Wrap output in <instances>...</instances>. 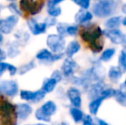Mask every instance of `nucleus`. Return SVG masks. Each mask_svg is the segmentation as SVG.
I'll return each mask as SVG.
<instances>
[{
	"instance_id": "1",
	"label": "nucleus",
	"mask_w": 126,
	"mask_h": 125,
	"mask_svg": "<svg viewBox=\"0 0 126 125\" xmlns=\"http://www.w3.org/2000/svg\"><path fill=\"white\" fill-rule=\"evenodd\" d=\"M120 4V2L117 0H97L93 3L91 10L95 18L104 21L111 15L118 14Z\"/></svg>"
},
{
	"instance_id": "2",
	"label": "nucleus",
	"mask_w": 126,
	"mask_h": 125,
	"mask_svg": "<svg viewBox=\"0 0 126 125\" xmlns=\"http://www.w3.org/2000/svg\"><path fill=\"white\" fill-rule=\"evenodd\" d=\"M79 38L81 43L86 45L100 40L104 37V28L101 25L95 23L94 22L88 25L81 28V31L79 33Z\"/></svg>"
},
{
	"instance_id": "3",
	"label": "nucleus",
	"mask_w": 126,
	"mask_h": 125,
	"mask_svg": "<svg viewBox=\"0 0 126 125\" xmlns=\"http://www.w3.org/2000/svg\"><path fill=\"white\" fill-rule=\"evenodd\" d=\"M89 64L88 68L90 69L94 82H107L106 81V72L107 69L105 67L104 63L99 59L98 56L91 55L88 58Z\"/></svg>"
},
{
	"instance_id": "4",
	"label": "nucleus",
	"mask_w": 126,
	"mask_h": 125,
	"mask_svg": "<svg viewBox=\"0 0 126 125\" xmlns=\"http://www.w3.org/2000/svg\"><path fill=\"white\" fill-rule=\"evenodd\" d=\"M66 38L58 34V33H50L46 39V45L51 52L55 54L64 53L67 45Z\"/></svg>"
},
{
	"instance_id": "5",
	"label": "nucleus",
	"mask_w": 126,
	"mask_h": 125,
	"mask_svg": "<svg viewBox=\"0 0 126 125\" xmlns=\"http://www.w3.org/2000/svg\"><path fill=\"white\" fill-rule=\"evenodd\" d=\"M60 69L64 76V81L68 82L74 75L79 73L81 70V66L74 57H65L62 61Z\"/></svg>"
},
{
	"instance_id": "6",
	"label": "nucleus",
	"mask_w": 126,
	"mask_h": 125,
	"mask_svg": "<svg viewBox=\"0 0 126 125\" xmlns=\"http://www.w3.org/2000/svg\"><path fill=\"white\" fill-rule=\"evenodd\" d=\"M83 91L81 88L70 85L66 89V98L69 102V105L78 108L83 106Z\"/></svg>"
},
{
	"instance_id": "7",
	"label": "nucleus",
	"mask_w": 126,
	"mask_h": 125,
	"mask_svg": "<svg viewBox=\"0 0 126 125\" xmlns=\"http://www.w3.org/2000/svg\"><path fill=\"white\" fill-rule=\"evenodd\" d=\"M35 57L39 62L41 63L51 64V63H57L60 60H63L65 57V55L64 53L55 54L51 52L48 48H43L37 52Z\"/></svg>"
},
{
	"instance_id": "8",
	"label": "nucleus",
	"mask_w": 126,
	"mask_h": 125,
	"mask_svg": "<svg viewBox=\"0 0 126 125\" xmlns=\"http://www.w3.org/2000/svg\"><path fill=\"white\" fill-rule=\"evenodd\" d=\"M19 85L15 80H3L0 81V95L15 98L19 94Z\"/></svg>"
},
{
	"instance_id": "9",
	"label": "nucleus",
	"mask_w": 126,
	"mask_h": 125,
	"mask_svg": "<svg viewBox=\"0 0 126 125\" xmlns=\"http://www.w3.org/2000/svg\"><path fill=\"white\" fill-rule=\"evenodd\" d=\"M125 73L118 66L117 64H113L109 66L106 72V81L108 83L113 86H119L122 83L125 78Z\"/></svg>"
},
{
	"instance_id": "10",
	"label": "nucleus",
	"mask_w": 126,
	"mask_h": 125,
	"mask_svg": "<svg viewBox=\"0 0 126 125\" xmlns=\"http://www.w3.org/2000/svg\"><path fill=\"white\" fill-rule=\"evenodd\" d=\"M19 96H20L21 99L24 100L27 103L38 104L41 102L42 100H44V98L47 96V94L41 88L36 91L22 89L19 93Z\"/></svg>"
},
{
	"instance_id": "11",
	"label": "nucleus",
	"mask_w": 126,
	"mask_h": 125,
	"mask_svg": "<svg viewBox=\"0 0 126 125\" xmlns=\"http://www.w3.org/2000/svg\"><path fill=\"white\" fill-rule=\"evenodd\" d=\"M125 33L122 28L104 29V37L113 46H122Z\"/></svg>"
},
{
	"instance_id": "12",
	"label": "nucleus",
	"mask_w": 126,
	"mask_h": 125,
	"mask_svg": "<svg viewBox=\"0 0 126 125\" xmlns=\"http://www.w3.org/2000/svg\"><path fill=\"white\" fill-rule=\"evenodd\" d=\"M94 15L93 14L91 10L79 9L74 15V22L79 25L81 28H83L94 22Z\"/></svg>"
},
{
	"instance_id": "13",
	"label": "nucleus",
	"mask_w": 126,
	"mask_h": 125,
	"mask_svg": "<svg viewBox=\"0 0 126 125\" xmlns=\"http://www.w3.org/2000/svg\"><path fill=\"white\" fill-rule=\"evenodd\" d=\"M19 22V16L10 15L5 18H0V31L3 35L10 34Z\"/></svg>"
},
{
	"instance_id": "14",
	"label": "nucleus",
	"mask_w": 126,
	"mask_h": 125,
	"mask_svg": "<svg viewBox=\"0 0 126 125\" xmlns=\"http://www.w3.org/2000/svg\"><path fill=\"white\" fill-rule=\"evenodd\" d=\"M27 26L29 30L30 33L34 36H38V35H41L47 33V24L44 22H40L36 18L34 17H31L27 21Z\"/></svg>"
},
{
	"instance_id": "15",
	"label": "nucleus",
	"mask_w": 126,
	"mask_h": 125,
	"mask_svg": "<svg viewBox=\"0 0 126 125\" xmlns=\"http://www.w3.org/2000/svg\"><path fill=\"white\" fill-rule=\"evenodd\" d=\"M33 109L29 103H19L16 105V118L19 121H26L32 115Z\"/></svg>"
},
{
	"instance_id": "16",
	"label": "nucleus",
	"mask_w": 126,
	"mask_h": 125,
	"mask_svg": "<svg viewBox=\"0 0 126 125\" xmlns=\"http://www.w3.org/2000/svg\"><path fill=\"white\" fill-rule=\"evenodd\" d=\"M107 83H108L107 82H93V83L90 85L88 91L85 93V95H86V98H88V100H91V99H94V98L100 97L101 93L104 90L106 86L107 85Z\"/></svg>"
},
{
	"instance_id": "17",
	"label": "nucleus",
	"mask_w": 126,
	"mask_h": 125,
	"mask_svg": "<svg viewBox=\"0 0 126 125\" xmlns=\"http://www.w3.org/2000/svg\"><path fill=\"white\" fill-rule=\"evenodd\" d=\"M82 49L81 41L77 39H73L67 43L66 48L64 51V55L66 57H75L80 53Z\"/></svg>"
},
{
	"instance_id": "18",
	"label": "nucleus",
	"mask_w": 126,
	"mask_h": 125,
	"mask_svg": "<svg viewBox=\"0 0 126 125\" xmlns=\"http://www.w3.org/2000/svg\"><path fill=\"white\" fill-rule=\"evenodd\" d=\"M122 21H123V15L121 14H116L114 15L106 18L103 21L102 27L104 29H115L121 28H122Z\"/></svg>"
},
{
	"instance_id": "19",
	"label": "nucleus",
	"mask_w": 126,
	"mask_h": 125,
	"mask_svg": "<svg viewBox=\"0 0 126 125\" xmlns=\"http://www.w3.org/2000/svg\"><path fill=\"white\" fill-rule=\"evenodd\" d=\"M68 112L71 121L76 125H81L87 113L83 111L82 108H78V107L70 106V105H69Z\"/></svg>"
},
{
	"instance_id": "20",
	"label": "nucleus",
	"mask_w": 126,
	"mask_h": 125,
	"mask_svg": "<svg viewBox=\"0 0 126 125\" xmlns=\"http://www.w3.org/2000/svg\"><path fill=\"white\" fill-rule=\"evenodd\" d=\"M104 102H105V99L102 97H99V98L88 100V105H87L88 113L91 114V115L94 116V117H98L99 112H100Z\"/></svg>"
},
{
	"instance_id": "21",
	"label": "nucleus",
	"mask_w": 126,
	"mask_h": 125,
	"mask_svg": "<svg viewBox=\"0 0 126 125\" xmlns=\"http://www.w3.org/2000/svg\"><path fill=\"white\" fill-rule=\"evenodd\" d=\"M118 54V49L116 46H107L101 52V53L98 56L99 59L103 63H108L113 60L116 55Z\"/></svg>"
},
{
	"instance_id": "22",
	"label": "nucleus",
	"mask_w": 126,
	"mask_h": 125,
	"mask_svg": "<svg viewBox=\"0 0 126 125\" xmlns=\"http://www.w3.org/2000/svg\"><path fill=\"white\" fill-rule=\"evenodd\" d=\"M40 108L46 115H47L50 117H52L54 115H56V113L58 112V110L57 103L54 100H51V99L47 100L46 102H44Z\"/></svg>"
},
{
	"instance_id": "23",
	"label": "nucleus",
	"mask_w": 126,
	"mask_h": 125,
	"mask_svg": "<svg viewBox=\"0 0 126 125\" xmlns=\"http://www.w3.org/2000/svg\"><path fill=\"white\" fill-rule=\"evenodd\" d=\"M20 47L21 45L16 40L7 42L6 50H5L7 54V57H9V58H15V57H18L21 53Z\"/></svg>"
},
{
	"instance_id": "24",
	"label": "nucleus",
	"mask_w": 126,
	"mask_h": 125,
	"mask_svg": "<svg viewBox=\"0 0 126 125\" xmlns=\"http://www.w3.org/2000/svg\"><path fill=\"white\" fill-rule=\"evenodd\" d=\"M106 38H103L100 40H97L95 42L89 44V45H86L87 48L88 49V51L90 52L91 55L93 56H99L103 50H104L106 47Z\"/></svg>"
},
{
	"instance_id": "25",
	"label": "nucleus",
	"mask_w": 126,
	"mask_h": 125,
	"mask_svg": "<svg viewBox=\"0 0 126 125\" xmlns=\"http://www.w3.org/2000/svg\"><path fill=\"white\" fill-rule=\"evenodd\" d=\"M58 82H57L55 79L51 78V77H48V78H46L43 81V83L41 86V89L46 93V94H51L53 93L57 88H58Z\"/></svg>"
},
{
	"instance_id": "26",
	"label": "nucleus",
	"mask_w": 126,
	"mask_h": 125,
	"mask_svg": "<svg viewBox=\"0 0 126 125\" xmlns=\"http://www.w3.org/2000/svg\"><path fill=\"white\" fill-rule=\"evenodd\" d=\"M14 38L16 39V41L18 42L21 46H24L29 41L30 33L29 32L25 31L23 29H18L14 33Z\"/></svg>"
},
{
	"instance_id": "27",
	"label": "nucleus",
	"mask_w": 126,
	"mask_h": 125,
	"mask_svg": "<svg viewBox=\"0 0 126 125\" xmlns=\"http://www.w3.org/2000/svg\"><path fill=\"white\" fill-rule=\"evenodd\" d=\"M116 91H117V87L115 86L111 85L110 83H107V85L106 86L104 90L101 93L100 97H102L104 98L105 101L108 99H111V98H114L115 94H116Z\"/></svg>"
},
{
	"instance_id": "28",
	"label": "nucleus",
	"mask_w": 126,
	"mask_h": 125,
	"mask_svg": "<svg viewBox=\"0 0 126 125\" xmlns=\"http://www.w3.org/2000/svg\"><path fill=\"white\" fill-rule=\"evenodd\" d=\"M113 99L119 106L126 108V91L119 88V87H117L116 94H115Z\"/></svg>"
},
{
	"instance_id": "29",
	"label": "nucleus",
	"mask_w": 126,
	"mask_h": 125,
	"mask_svg": "<svg viewBox=\"0 0 126 125\" xmlns=\"http://www.w3.org/2000/svg\"><path fill=\"white\" fill-rule=\"evenodd\" d=\"M117 65L126 74V48L122 47L118 52Z\"/></svg>"
},
{
	"instance_id": "30",
	"label": "nucleus",
	"mask_w": 126,
	"mask_h": 125,
	"mask_svg": "<svg viewBox=\"0 0 126 125\" xmlns=\"http://www.w3.org/2000/svg\"><path fill=\"white\" fill-rule=\"evenodd\" d=\"M36 68V63L34 60H30L29 62L24 63V64L21 65L18 68V74L20 75H24L29 71L33 70V69Z\"/></svg>"
},
{
	"instance_id": "31",
	"label": "nucleus",
	"mask_w": 126,
	"mask_h": 125,
	"mask_svg": "<svg viewBox=\"0 0 126 125\" xmlns=\"http://www.w3.org/2000/svg\"><path fill=\"white\" fill-rule=\"evenodd\" d=\"M80 31H81V27L75 22L68 23V26H67V37H71V38L76 39L77 36H79Z\"/></svg>"
},
{
	"instance_id": "32",
	"label": "nucleus",
	"mask_w": 126,
	"mask_h": 125,
	"mask_svg": "<svg viewBox=\"0 0 126 125\" xmlns=\"http://www.w3.org/2000/svg\"><path fill=\"white\" fill-rule=\"evenodd\" d=\"M34 117L40 123H44V124H50L51 122V117H48L47 115H46L39 107L38 109H36L34 112Z\"/></svg>"
},
{
	"instance_id": "33",
	"label": "nucleus",
	"mask_w": 126,
	"mask_h": 125,
	"mask_svg": "<svg viewBox=\"0 0 126 125\" xmlns=\"http://www.w3.org/2000/svg\"><path fill=\"white\" fill-rule=\"evenodd\" d=\"M70 1L81 10H91L94 3L93 0H70Z\"/></svg>"
},
{
	"instance_id": "34",
	"label": "nucleus",
	"mask_w": 126,
	"mask_h": 125,
	"mask_svg": "<svg viewBox=\"0 0 126 125\" xmlns=\"http://www.w3.org/2000/svg\"><path fill=\"white\" fill-rule=\"evenodd\" d=\"M47 12L49 16L54 17V18H58L63 13V10L60 5L52 7H47Z\"/></svg>"
},
{
	"instance_id": "35",
	"label": "nucleus",
	"mask_w": 126,
	"mask_h": 125,
	"mask_svg": "<svg viewBox=\"0 0 126 125\" xmlns=\"http://www.w3.org/2000/svg\"><path fill=\"white\" fill-rule=\"evenodd\" d=\"M7 9L11 13V15H17L19 17L22 16V15H23L22 14V10H21L20 6L16 3H10L8 4V6H7Z\"/></svg>"
},
{
	"instance_id": "36",
	"label": "nucleus",
	"mask_w": 126,
	"mask_h": 125,
	"mask_svg": "<svg viewBox=\"0 0 126 125\" xmlns=\"http://www.w3.org/2000/svg\"><path fill=\"white\" fill-rule=\"evenodd\" d=\"M67 26H68V23L66 22H60L57 24V26L55 27L56 28V32L58 34L61 35V36L66 38L67 37Z\"/></svg>"
},
{
	"instance_id": "37",
	"label": "nucleus",
	"mask_w": 126,
	"mask_h": 125,
	"mask_svg": "<svg viewBox=\"0 0 126 125\" xmlns=\"http://www.w3.org/2000/svg\"><path fill=\"white\" fill-rule=\"evenodd\" d=\"M81 125H98L97 120H96V117H94V116L91 115V114L87 112Z\"/></svg>"
},
{
	"instance_id": "38",
	"label": "nucleus",
	"mask_w": 126,
	"mask_h": 125,
	"mask_svg": "<svg viewBox=\"0 0 126 125\" xmlns=\"http://www.w3.org/2000/svg\"><path fill=\"white\" fill-rule=\"evenodd\" d=\"M51 77L57 81L58 83H61L64 81V76H63V73H62L60 69H54L51 74Z\"/></svg>"
},
{
	"instance_id": "39",
	"label": "nucleus",
	"mask_w": 126,
	"mask_h": 125,
	"mask_svg": "<svg viewBox=\"0 0 126 125\" xmlns=\"http://www.w3.org/2000/svg\"><path fill=\"white\" fill-rule=\"evenodd\" d=\"M46 24H47V28H52V27H56L57 24L58 23V18H54V17H51V16H49L47 15L43 21Z\"/></svg>"
},
{
	"instance_id": "40",
	"label": "nucleus",
	"mask_w": 126,
	"mask_h": 125,
	"mask_svg": "<svg viewBox=\"0 0 126 125\" xmlns=\"http://www.w3.org/2000/svg\"><path fill=\"white\" fill-rule=\"evenodd\" d=\"M7 71L10 74V76H15V75L18 73V68L14 64L8 63V70H7Z\"/></svg>"
},
{
	"instance_id": "41",
	"label": "nucleus",
	"mask_w": 126,
	"mask_h": 125,
	"mask_svg": "<svg viewBox=\"0 0 126 125\" xmlns=\"http://www.w3.org/2000/svg\"><path fill=\"white\" fill-rule=\"evenodd\" d=\"M67 0H47V7H52V6H58L63 3V2Z\"/></svg>"
},
{
	"instance_id": "42",
	"label": "nucleus",
	"mask_w": 126,
	"mask_h": 125,
	"mask_svg": "<svg viewBox=\"0 0 126 125\" xmlns=\"http://www.w3.org/2000/svg\"><path fill=\"white\" fill-rule=\"evenodd\" d=\"M8 63L6 62H0V78L3 75V74L8 70Z\"/></svg>"
},
{
	"instance_id": "43",
	"label": "nucleus",
	"mask_w": 126,
	"mask_h": 125,
	"mask_svg": "<svg viewBox=\"0 0 126 125\" xmlns=\"http://www.w3.org/2000/svg\"><path fill=\"white\" fill-rule=\"evenodd\" d=\"M96 120H97V124L98 125H113L111 123H109L108 121H106V119L102 118L100 117H96Z\"/></svg>"
},
{
	"instance_id": "44",
	"label": "nucleus",
	"mask_w": 126,
	"mask_h": 125,
	"mask_svg": "<svg viewBox=\"0 0 126 125\" xmlns=\"http://www.w3.org/2000/svg\"><path fill=\"white\" fill-rule=\"evenodd\" d=\"M7 57V54H6V52L5 50H3L2 47L0 46V62H3L6 59Z\"/></svg>"
},
{
	"instance_id": "45",
	"label": "nucleus",
	"mask_w": 126,
	"mask_h": 125,
	"mask_svg": "<svg viewBox=\"0 0 126 125\" xmlns=\"http://www.w3.org/2000/svg\"><path fill=\"white\" fill-rule=\"evenodd\" d=\"M119 11H120V13H121V15H126V1L123 2V3L120 4Z\"/></svg>"
},
{
	"instance_id": "46",
	"label": "nucleus",
	"mask_w": 126,
	"mask_h": 125,
	"mask_svg": "<svg viewBox=\"0 0 126 125\" xmlns=\"http://www.w3.org/2000/svg\"><path fill=\"white\" fill-rule=\"evenodd\" d=\"M118 87H119V88H121V89H123V90L126 91V74L125 75V78H124L123 82H122V83L120 84Z\"/></svg>"
},
{
	"instance_id": "47",
	"label": "nucleus",
	"mask_w": 126,
	"mask_h": 125,
	"mask_svg": "<svg viewBox=\"0 0 126 125\" xmlns=\"http://www.w3.org/2000/svg\"><path fill=\"white\" fill-rule=\"evenodd\" d=\"M122 27L126 28V15H123V21H122Z\"/></svg>"
},
{
	"instance_id": "48",
	"label": "nucleus",
	"mask_w": 126,
	"mask_h": 125,
	"mask_svg": "<svg viewBox=\"0 0 126 125\" xmlns=\"http://www.w3.org/2000/svg\"><path fill=\"white\" fill-rule=\"evenodd\" d=\"M58 125H71L68 121H61L60 123H58Z\"/></svg>"
},
{
	"instance_id": "49",
	"label": "nucleus",
	"mask_w": 126,
	"mask_h": 125,
	"mask_svg": "<svg viewBox=\"0 0 126 125\" xmlns=\"http://www.w3.org/2000/svg\"><path fill=\"white\" fill-rule=\"evenodd\" d=\"M3 40H4V38H3V34L1 33V31H0V45L3 43Z\"/></svg>"
},
{
	"instance_id": "50",
	"label": "nucleus",
	"mask_w": 126,
	"mask_h": 125,
	"mask_svg": "<svg viewBox=\"0 0 126 125\" xmlns=\"http://www.w3.org/2000/svg\"><path fill=\"white\" fill-rule=\"evenodd\" d=\"M123 48H126V33H125V40H124V43L123 45H122V46Z\"/></svg>"
},
{
	"instance_id": "51",
	"label": "nucleus",
	"mask_w": 126,
	"mask_h": 125,
	"mask_svg": "<svg viewBox=\"0 0 126 125\" xmlns=\"http://www.w3.org/2000/svg\"><path fill=\"white\" fill-rule=\"evenodd\" d=\"M33 125H50L49 124H44V123H38L36 124H33Z\"/></svg>"
},
{
	"instance_id": "52",
	"label": "nucleus",
	"mask_w": 126,
	"mask_h": 125,
	"mask_svg": "<svg viewBox=\"0 0 126 125\" xmlns=\"http://www.w3.org/2000/svg\"><path fill=\"white\" fill-rule=\"evenodd\" d=\"M8 2H10V3H16V2L17 1V0H7Z\"/></svg>"
},
{
	"instance_id": "53",
	"label": "nucleus",
	"mask_w": 126,
	"mask_h": 125,
	"mask_svg": "<svg viewBox=\"0 0 126 125\" xmlns=\"http://www.w3.org/2000/svg\"><path fill=\"white\" fill-rule=\"evenodd\" d=\"M117 1H118V2H120V3H121V2H123V0H117Z\"/></svg>"
},
{
	"instance_id": "54",
	"label": "nucleus",
	"mask_w": 126,
	"mask_h": 125,
	"mask_svg": "<svg viewBox=\"0 0 126 125\" xmlns=\"http://www.w3.org/2000/svg\"><path fill=\"white\" fill-rule=\"evenodd\" d=\"M51 125H58V124H51Z\"/></svg>"
},
{
	"instance_id": "55",
	"label": "nucleus",
	"mask_w": 126,
	"mask_h": 125,
	"mask_svg": "<svg viewBox=\"0 0 126 125\" xmlns=\"http://www.w3.org/2000/svg\"><path fill=\"white\" fill-rule=\"evenodd\" d=\"M93 1H94H94H97V0H93Z\"/></svg>"
},
{
	"instance_id": "56",
	"label": "nucleus",
	"mask_w": 126,
	"mask_h": 125,
	"mask_svg": "<svg viewBox=\"0 0 126 125\" xmlns=\"http://www.w3.org/2000/svg\"><path fill=\"white\" fill-rule=\"evenodd\" d=\"M0 11H1V8H0Z\"/></svg>"
},
{
	"instance_id": "57",
	"label": "nucleus",
	"mask_w": 126,
	"mask_h": 125,
	"mask_svg": "<svg viewBox=\"0 0 126 125\" xmlns=\"http://www.w3.org/2000/svg\"><path fill=\"white\" fill-rule=\"evenodd\" d=\"M15 125H17V124H15Z\"/></svg>"
},
{
	"instance_id": "58",
	"label": "nucleus",
	"mask_w": 126,
	"mask_h": 125,
	"mask_svg": "<svg viewBox=\"0 0 126 125\" xmlns=\"http://www.w3.org/2000/svg\"><path fill=\"white\" fill-rule=\"evenodd\" d=\"M28 125H30V124H28Z\"/></svg>"
}]
</instances>
